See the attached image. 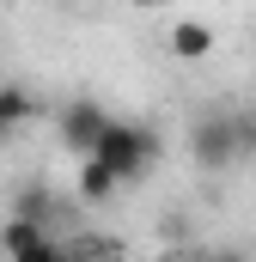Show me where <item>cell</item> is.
Wrapping results in <instances>:
<instances>
[{"instance_id":"1","label":"cell","mask_w":256,"mask_h":262,"mask_svg":"<svg viewBox=\"0 0 256 262\" xmlns=\"http://www.w3.org/2000/svg\"><path fill=\"white\" fill-rule=\"evenodd\" d=\"M159 128H146V122H110V134H104V146H98V159L122 177V183H140L153 165H159Z\"/></svg>"},{"instance_id":"2","label":"cell","mask_w":256,"mask_h":262,"mask_svg":"<svg viewBox=\"0 0 256 262\" xmlns=\"http://www.w3.org/2000/svg\"><path fill=\"white\" fill-rule=\"evenodd\" d=\"M189 152H195V165H201V171H226L232 159H244V140H238L232 110H207V116H195Z\"/></svg>"},{"instance_id":"3","label":"cell","mask_w":256,"mask_h":262,"mask_svg":"<svg viewBox=\"0 0 256 262\" xmlns=\"http://www.w3.org/2000/svg\"><path fill=\"white\" fill-rule=\"evenodd\" d=\"M110 122H116V116H104V104L73 98V104L61 110V146H67V152H79V159H98V146H104Z\"/></svg>"},{"instance_id":"4","label":"cell","mask_w":256,"mask_h":262,"mask_svg":"<svg viewBox=\"0 0 256 262\" xmlns=\"http://www.w3.org/2000/svg\"><path fill=\"white\" fill-rule=\"evenodd\" d=\"M207 49H214V31H207L201 18H177V25H171V55H177V61H201Z\"/></svg>"},{"instance_id":"5","label":"cell","mask_w":256,"mask_h":262,"mask_svg":"<svg viewBox=\"0 0 256 262\" xmlns=\"http://www.w3.org/2000/svg\"><path fill=\"white\" fill-rule=\"evenodd\" d=\"M116 183H122V177H116L104 159H79V201H110Z\"/></svg>"},{"instance_id":"6","label":"cell","mask_w":256,"mask_h":262,"mask_svg":"<svg viewBox=\"0 0 256 262\" xmlns=\"http://www.w3.org/2000/svg\"><path fill=\"white\" fill-rule=\"evenodd\" d=\"M31 116H37V98L18 92V85H0V134H12L18 122H31Z\"/></svg>"},{"instance_id":"7","label":"cell","mask_w":256,"mask_h":262,"mask_svg":"<svg viewBox=\"0 0 256 262\" xmlns=\"http://www.w3.org/2000/svg\"><path fill=\"white\" fill-rule=\"evenodd\" d=\"M37 238H43V226H37V220H18V213H12V220H6V232H0V250L12 256V250H25V244H37Z\"/></svg>"},{"instance_id":"8","label":"cell","mask_w":256,"mask_h":262,"mask_svg":"<svg viewBox=\"0 0 256 262\" xmlns=\"http://www.w3.org/2000/svg\"><path fill=\"white\" fill-rule=\"evenodd\" d=\"M6 262H67V250H55L49 238H37V244H25V250H12Z\"/></svg>"},{"instance_id":"9","label":"cell","mask_w":256,"mask_h":262,"mask_svg":"<svg viewBox=\"0 0 256 262\" xmlns=\"http://www.w3.org/2000/svg\"><path fill=\"white\" fill-rule=\"evenodd\" d=\"M232 122H238V140H244V152H256V110H232Z\"/></svg>"},{"instance_id":"10","label":"cell","mask_w":256,"mask_h":262,"mask_svg":"<svg viewBox=\"0 0 256 262\" xmlns=\"http://www.w3.org/2000/svg\"><path fill=\"white\" fill-rule=\"evenodd\" d=\"M207 262H244V256H238V250H220V256H207Z\"/></svg>"},{"instance_id":"11","label":"cell","mask_w":256,"mask_h":262,"mask_svg":"<svg viewBox=\"0 0 256 262\" xmlns=\"http://www.w3.org/2000/svg\"><path fill=\"white\" fill-rule=\"evenodd\" d=\"M165 262H207V256H165Z\"/></svg>"},{"instance_id":"12","label":"cell","mask_w":256,"mask_h":262,"mask_svg":"<svg viewBox=\"0 0 256 262\" xmlns=\"http://www.w3.org/2000/svg\"><path fill=\"white\" fill-rule=\"evenodd\" d=\"M67 262H73V256H67Z\"/></svg>"}]
</instances>
